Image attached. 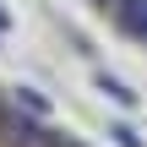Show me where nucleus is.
I'll use <instances>...</instances> for the list:
<instances>
[{
	"mask_svg": "<svg viewBox=\"0 0 147 147\" xmlns=\"http://www.w3.org/2000/svg\"><path fill=\"white\" fill-rule=\"evenodd\" d=\"M60 136L38 120V115H22V109H5L0 115V147H55Z\"/></svg>",
	"mask_w": 147,
	"mask_h": 147,
	"instance_id": "obj_1",
	"label": "nucleus"
},
{
	"mask_svg": "<svg viewBox=\"0 0 147 147\" xmlns=\"http://www.w3.org/2000/svg\"><path fill=\"white\" fill-rule=\"evenodd\" d=\"M115 16H120V27H125V33L147 38V0H120V5H115Z\"/></svg>",
	"mask_w": 147,
	"mask_h": 147,
	"instance_id": "obj_2",
	"label": "nucleus"
},
{
	"mask_svg": "<svg viewBox=\"0 0 147 147\" xmlns=\"http://www.w3.org/2000/svg\"><path fill=\"white\" fill-rule=\"evenodd\" d=\"M98 87H104V93H109L115 104H136V93H131L125 82H115V76H98Z\"/></svg>",
	"mask_w": 147,
	"mask_h": 147,
	"instance_id": "obj_3",
	"label": "nucleus"
},
{
	"mask_svg": "<svg viewBox=\"0 0 147 147\" xmlns=\"http://www.w3.org/2000/svg\"><path fill=\"white\" fill-rule=\"evenodd\" d=\"M16 104H22L27 115H44V109H49V98H44V93H33V87H22V93H16Z\"/></svg>",
	"mask_w": 147,
	"mask_h": 147,
	"instance_id": "obj_4",
	"label": "nucleus"
},
{
	"mask_svg": "<svg viewBox=\"0 0 147 147\" xmlns=\"http://www.w3.org/2000/svg\"><path fill=\"white\" fill-rule=\"evenodd\" d=\"M109 136H115V142H120V147H142V136H136V131H131V125H115V131H109Z\"/></svg>",
	"mask_w": 147,
	"mask_h": 147,
	"instance_id": "obj_5",
	"label": "nucleus"
},
{
	"mask_svg": "<svg viewBox=\"0 0 147 147\" xmlns=\"http://www.w3.org/2000/svg\"><path fill=\"white\" fill-rule=\"evenodd\" d=\"M55 147H82V142H71V136H60V142H55Z\"/></svg>",
	"mask_w": 147,
	"mask_h": 147,
	"instance_id": "obj_6",
	"label": "nucleus"
},
{
	"mask_svg": "<svg viewBox=\"0 0 147 147\" xmlns=\"http://www.w3.org/2000/svg\"><path fill=\"white\" fill-rule=\"evenodd\" d=\"M0 27H5V11H0Z\"/></svg>",
	"mask_w": 147,
	"mask_h": 147,
	"instance_id": "obj_7",
	"label": "nucleus"
}]
</instances>
